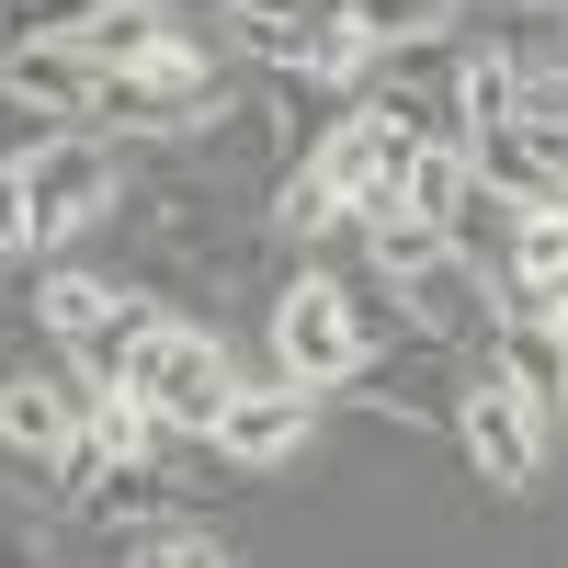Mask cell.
<instances>
[{
	"label": "cell",
	"mask_w": 568,
	"mask_h": 568,
	"mask_svg": "<svg viewBox=\"0 0 568 568\" xmlns=\"http://www.w3.org/2000/svg\"><path fill=\"white\" fill-rule=\"evenodd\" d=\"M251 58L296 69V80H364L375 69V34L353 23V0H227Z\"/></svg>",
	"instance_id": "obj_1"
},
{
	"label": "cell",
	"mask_w": 568,
	"mask_h": 568,
	"mask_svg": "<svg viewBox=\"0 0 568 568\" xmlns=\"http://www.w3.org/2000/svg\"><path fill=\"white\" fill-rule=\"evenodd\" d=\"M136 398H149L171 433H205L216 444V420H227V398H240V375H227V353L205 342L194 318H149V342H136V375H125Z\"/></svg>",
	"instance_id": "obj_2"
},
{
	"label": "cell",
	"mask_w": 568,
	"mask_h": 568,
	"mask_svg": "<svg viewBox=\"0 0 568 568\" xmlns=\"http://www.w3.org/2000/svg\"><path fill=\"white\" fill-rule=\"evenodd\" d=\"M455 444L478 455V478H489V489H524L535 466H546V409H535V398L478 353V375H466V398H455Z\"/></svg>",
	"instance_id": "obj_3"
},
{
	"label": "cell",
	"mask_w": 568,
	"mask_h": 568,
	"mask_svg": "<svg viewBox=\"0 0 568 568\" xmlns=\"http://www.w3.org/2000/svg\"><path fill=\"white\" fill-rule=\"evenodd\" d=\"M273 364H284V387H353V375H364L353 307H342V284H329V273H296V284H284V307H273Z\"/></svg>",
	"instance_id": "obj_4"
},
{
	"label": "cell",
	"mask_w": 568,
	"mask_h": 568,
	"mask_svg": "<svg viewBox=\"0 0 568 568\" xmlns=\"http://www.w3.org/2000/svg\"><path fill=\"white\" fill-rule=\"evenodd\" d=\"M23 194H34V251H58L69 227H91L114 205V149L103 136H58V149L23 171Z\"/></svg>",
	"instance_id": "obj_5"
},
{
	"label": "cell",
	"mask_w": 568,
	"mask_h": 568,
	"mask_svg": "<svg viewBox=\"0 0 568 568\" xmlns=\"http://www.w3.org/2000/svg\"><path fill=\"white\" fill-rule=\"evenodd\" d=\"M398 296H409V329H420V342H444V353H489V342H500V296H489V273L455 262V251H444L433 273H409Z\"/></svg>",
	"instance_id": "obj_6"
},
{
	"label": "cell",
	"mask_w": 568,
	"mask_h": 568,
	"mask_svg": "<svg viewBox=\"0 0 568 568\" xmlns=\"http://www.w3.org/2000/svg\"><path fill=\"white\" fill-rule=\"evenodd\" d=\"M205 103V69H194V45L160 69H114L103 80V103H91V125H114V136H171V125H194Z\"/></svg>",
	"instance_id": "obj_7"
},
{
	"label": "cell",
	"mask_w": 568,
	"mask_h": 568,
	"mask_svg": "<svg viewBox=\"0 0 568 568\" xmlns=\"http://www.w3.org/2000/svg\"><path fill=\"white\" fill-rule=\"evenodd\" d=\"M296 444H307V387H240L227 420H216V455L227 466H284Z\"/></svg>",
	"instance_id": "obj_8"
},
{
	"label": "cell",
	"mask_w": 568,
	"mask_h": 568,
	"mask_svg": "<svg viewBox=\"0 0 568 568\" xmlns=\"http://www.w3.org/2000/svg\"><path fill=\"white\" fill-rule=\"evenodd\" d=\"M489 364H500L511 387H524V398L546 409V433H557V409H568V329H557V318H500Z\"/></svg>",
	"instance_id": "obj_9"
},
{
	"label": "cell",
	"mask_w": 568,
	"mask_h": 568,
	"mask_svg": "<svg viewBox=\"0 0 568 568\" xmlns=\"http://www.w3.org/2000/svg\"><path fill=\"white\" fill-rule=\"evenodd\" d=\"M0 80H12L23 103H45L58 125L103 103V69H91V45H12V58H0Z\"/></svg>",
	"instance_id": "obj_10"
},
{
	"label": "cell",
	"mask_w": 568,
	"mask_h": 568,
	"mask_svg": "<svg viewBox=\"0 0 568 568\" xmlns=\"http://www.w3.org/2000/svg\"><path fill=\"white\" fill-rule=\"evenodd\" d=\"M455 125L489 136V125H524V58L500 34H466V69H455Z\"/></svg>",
	"instance_id": "obj_11"
},
{
	"label": "cell",
	"mask_w": 568,
	"mask_h": 568,
	"mask_svg": "<svg viewBox=\"0 0 568 568\" xmlns=\"http://www.w3.org/2000/svg\"><path fill=\"white\" fill-rule=\"evenodd\" d=\"M91 69H160V58H182V34H171V12H160V0H103V12H91Z\"/></svg>",
	"instance_id": "obj_12"
},
{
	"label": "cell",
	"mask_w": 568,
	"mask_h": 568,
	"mask_svg": "<svg viewBox=\"0 0 568 568\" xmlns=\"http://www.w3.org/2000/svg\"><path fill=\"white\" fill-rule=\"evenodd\" d=\"M80 433V420H69V398H58V375H0V444H12V455H45V466H58V444Z\"/></svg>",
	"instance_id": "obj_13"
},
{
	"label": "cell",
	"mask_w": 568,
	"mask_h": 568,
	"mask_svg": "<svg viewBox=\"0 0 568 568\" xmlns=\"http://www.w3.org/2000/svg\"><path fill=\"white\" fill-rule=\"evenodd\" d=\"M466 205H478V160H466V136H433V149L409 160V216H433V227H455Z\"/></svg>",
	"instance_id": "obj_14"
},
{
	"label": "cell",
	"mask_w": 568,
	"mask_h": 568,
	"mask_svg": "<svg viewBox=\"0 0 568 568\" xmlns=\"http://www.w3.org/2000/svg\"><path fill=\"white\" fill-rule=\"evenodd\" d=\"M353 227H364V251H375V273H387V284H409V273H433V262H444V227H433V216H409V205H364Z\"/></svg>",
	"instance_id": "obj_15"
},
{
	"label": "cell",
	"mask_w": 568,
	"mask_h": 568,
	"mask_svg": "<svg viewBox=\"0 0 568 568\" xmlns=\"http://www.w3.org/2000/svg\"><path fill=\"white\" fill-rule=\"evenodd\" d=\"M114 307H125V296H114V284H103V273H45V296H34V318H45V329H58V342H69V353L91 342V329H114Z\"/></svg>",
	"instance_id": "obj_16"
},
{
	"label": "cell",
	"mask_w": 568,
	"mask_h": 568,
	"mask_svg": "<svg viewBox=\"0 0 568 568\" xmlns=\"http://www.w3.org/2000/svg\"><path fill=\"white\" fill-rule=\"evenodd\" d=\"M91 511H103V524H149V535H171V511H182V489L160 478V466H114V478L91 489Z\"/></svg>",
	"instance_id": "obj_17"
},
{
	"label": "cell",
	"mask_w": 568,
	"mask_h": 568,
	"mask_svg": "<svg viewBox=\"0 0 568 568\" xmlns=\"http://www.w3.org/2000/svg\"><path fill=\"white\" fill-rule=\"evenodd\" d=\"M103 0H0V58L12 45H80Z\"/></svg>",
	"instance_id": "obj_18"
},
{
	"label": "cell",
	"mask_w": 568,
	"mask_h": 568,
	"mask_svg": "<svg viewBox=\"0 0 568 568\" xmlns=\"http://www.w3.org/2000/svg\"><path fill=\"white\" fill-rule=\"evenodd\" d=\"M455 12H466V0H353V23H364L375 45H420V34H455Z\"/></svg>",
	"instance_id": "obj_19"
},
{
	"label": "cell",
	"mask_w": 568,
	"mask_h": 568,
	"mask_svg": "<svg viewBox=\"0 0 568 568\" xmlns=\"http://www.w3.org/2000/svg\"><path fill=\"white\" fill-rule=\"evenodd\" d=\"M500 273H535V284H568V216L546 205V216H511V262ZM489 273V284H500Z\"/></svg>",
	"instance_id": "obj_20"
},
{
	"label": "cell",
	"mask_w": 568,
	"mask_h": 568,
	"mask_svg": "<svg viewBox=\"0 0 568 568\" xmlns=\"http://www.w3.org/2000/svg\"><path fill=\"white\" fill-rule=\"evenodd\" d=\"M58 136H69L58 114H45V103H23V91L0 80V171H34L45 149H58Z\"/></svg>",
	"instance_id": "obj_21"
},
{
	"label": "cell",
	"mask_w": 568,
	"mask_h": 568,
	"mask_svg": "<svg viewBox=\"0 0 568 568\" xmlns=\"http://www.w3.org/2000/svg\"><path fill=\"white\" fill-rule=\"evenodd\" d=\"M329 216H342V194H329L318 171H284V182H273V227H296V240H318Z\"/></svg>",
	"instance_id": "obj_22"
},
{
	"label": "cell",
	"mask_w": 568,
	"mask_h": 568,
	"mask_svg": "<svg viewBox=\"0 0 568 568\" xmlns=\"http://www.w3.org/2000/svg\"><path fill=\"white\" fill-rule=\"evenodd\" d=\"M342 307H353V342H364V364H375V353H387L398 329H409V307H398V296H375V284H342Z\"/></svg>",
	"instance_id": "obj_23"
},
{
	"label": "cell",
	"mask_w": 568,
	"mask_h": 568,
	"mask_svg": "<svg viewBox=\"0 0 568 568\" xmlns=\"http://www.w3.org/2000/svg\"><path fill=\"white\" fill-rule=\"evenodd\" d=\"M136 568H227V557H216L205 535H182V524H171V535H149V546H136Z\"/></svg>",
	"instance_id": "obj_24"
},
{
	"label": "cell",
	"mask_w": 568,
	"mask_h": 568,
	"mask_svg": "<svg viewBox=\"0 0 568 568\" xmlns=\"http://www.w3.org/2000/svg\"><path fill=\"white\" fill-rule=\"evenodd\" d=\"M0 251H34V194H23V171H0Z\"/></svg>",
	"instance_id": "obj_25"
},
{
	"label": "cell",
	"mask_w": 568,
	"mask_h": 568,
	"mask_svg": "<svg viewBox=\"0 0 568 568\" xmlns=\"http://www.w3.org/2000/svg\"><path fill=\"white\" fill-rule=\"evenodd\" d=\"M557 329H568V318H557Z\"/></svg>",
	"instance_id": "obj_26"
},
{
	"label": "cell",
	"mask_w": 568,
	"mask_h": 568,
	"mask_svg": "<svg viewBox=\"0 0 568 568\" xmlns=\"http://www.w3.org/2000/svg\"><path fill=\"white\" fill-rule=\"evenodd\" d=\"M557 216H568V205H557Z\"/></svg>",
	"instance_id": "obj_27"
}]
</instances>
